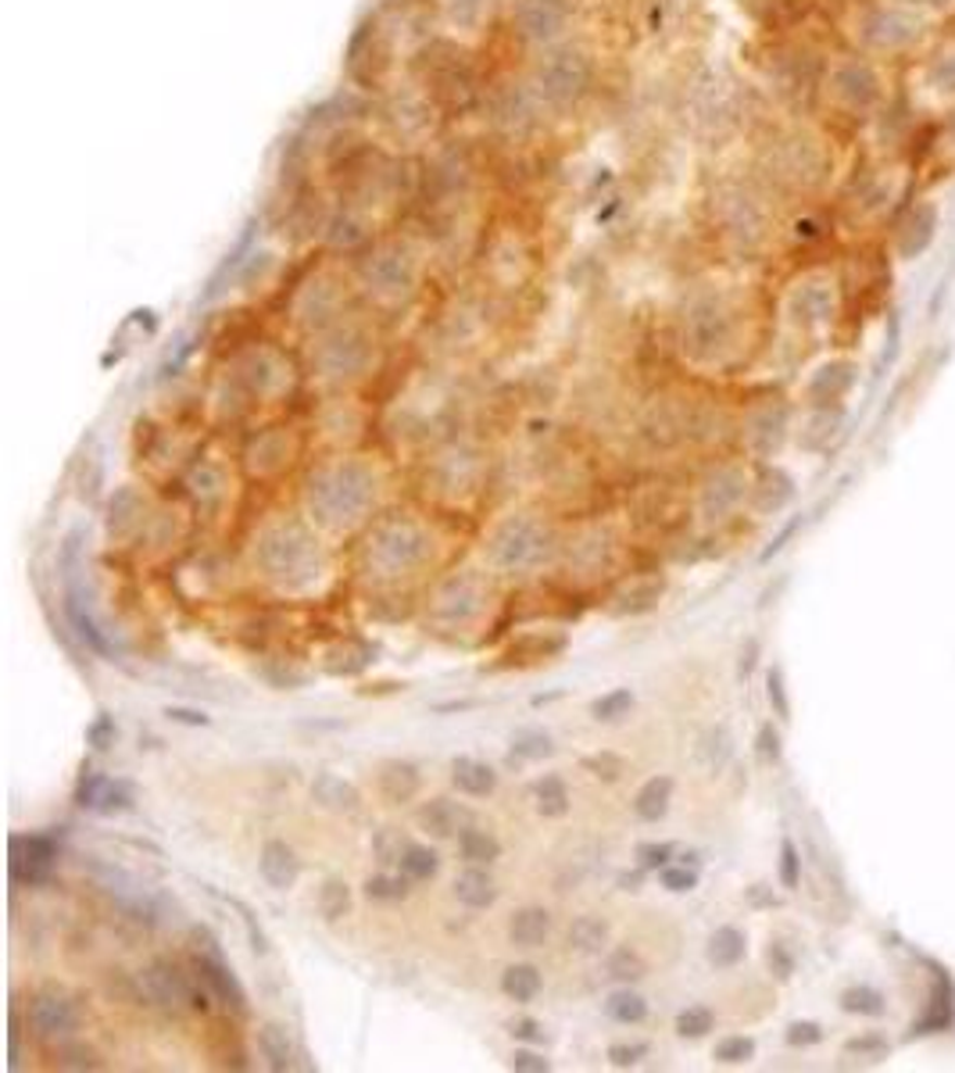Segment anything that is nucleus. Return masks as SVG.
I'll list each match as a JSON object with an SVG mask.
<instances>
[{
	"mask_svg": "<svg viewBox=\"0 0 955 1073\" xmlns=\"http://www.w3.org/2000/svg\"><path fill=\"white\" fill-rule=\"evenodd\" d=\"M405 848H409V841L401 834H394V831H384V834L376 837V856H379V862H384V866H398L401 852H405Z\"/></svg>",
	"mask_w": 955,
	"mask_h": 1073,
	"instance_id": "obj_50",
	"label": "nucleus"
},
{
	"mask_svg": "<svg viewBox=\"0 0 955 1073\" xmlns=\"http://www.w3.org/2000/svg\"><path fill=\"white\" fill-rule=\"evenodd\" d=\"M455 898L469 909H491L498 898V884L483 866H469L455 877Z\"/></svg>",
	"mask_w": 955,
	"mask_h": 1073,
	"instance_id": "obj_24",
	"label": "nucleus"
},
{
	"mask_svg": "<svg viewBox=\"0 0 955 1073\" xmlns=\"http://www.w3.org/2000/svg\"><path fill=\"white\" fill-rule=\"evenodd\" d=\"M658 884H663L666 891H673V895L694 891V884H698V870L688 866V862H683V866H673V862H669L666 870H658Z\"/></svg>",
	"mask_w": 955,
	"mask_h": 1073,
	"instance_id": "obj_42",
	"label": "nucleus"
},
{
	"mask_svg": "<svg viewBox=\"0 0 955 1073\" xmlns=\"http://www.w3.org/2000/svg\"><path fill=\"white\" fill-rule=\"evenodd\" d=\"M409 884L412 877H405V873H376V877L365 881V898H373V902H401V898H409Z\"/></svg>",
	"mask_w": 955,
	"mask_h": 1073,
	"instance_id": "obj_37",
	"label": "nucleus"
},
{
	"mask_svg": "<svg viewBox=\"0 0 955 1073\" xmlns=\"http://www.w3.org/2000/svg\"><path fill=\"white\" fill-rule=\"evenodd\" d=\"M508 1066L516 1070V1073H548L551 1070L548 1059L537 1056L533 1048H516V1052H512V1059H508Z\"/></svg>",
	"mask_w": 955,
	"mask_h": 1073,
	"instance_id": "obj_52",
	"label": "nucleus"
},
{
	"mask_svg": "<svg viewBox=\"0 0 955 1073\" xmlns=\"http://www.w3.org/2000/svg\"><path fill=\"white\" fill-rule=\"evenodd\" d=\"M744 952H749V937H744L738 927H719L713 937H708V963L719 970L738 966Z\"/></svg>",
	"mask_w": 955,
	"mask_h": 1073,
	"instance_id": "obj_30",
	"label": "nucleus"
},
{
	"mask_svg": "<svg viewBox=\"0 0 955 1073\" xmlns=\"http://www.w3.org/2000/svg\"><path fill=\"white\" fill-rule=\"evenodd\" d=\"M29 1023L40 1038H68L79 1031V1009L65 991L43 988L29 998Z\"/></svg>",
	"mask_w": 955,
	"mask_h": 1073,
	"instance_id": "obj_13",
	"label": "nucleus"
},
{
	"mask_svg": "<svg viewBox=\"0 0 955 1073\" xmlns=\"http://www.w3.org/2000/svg\"><path fill=\"white\" fill-rule=\"evenodd\" d=\"M533 90L541 97L544 111H569L580 104V97L591 90V58L580 47L555 43L544 47V54L533 65Z\"/></svg>",
	"mask_w": 955,
	"mask_h": 1073,
	"instance_id": "obj_4",
	"label": "nucleus"
},
{
	"mask_svg": "<svg viewBox=\"0 0 955 1073\" xmlns=\"http://www.w3.org/2000/svg\"><path fill=\"white\" fill-rule=\"evenodd\" d=\"M644 866H637V870H627V873H619L616 884L623 887V891H641V884H644Z\"/></svg>",
	"mask_w": 955,
	"mask_h": 1073,
	"instance_id": "obj_58",
	"label": "nucleus"
},
{
	"mask_svg": "<svg viewBox=\"0 0 955 1073\" xmlns=\"http://www.w3.org/2000/svg\"><path fill=\"white\" fill-rule=\"evenodd\" d=\"M433 554V537L415 520H387L365 540V562L379 579H401L419 573Z\"/></svg>",
	"mask_w": 955,
	"mask_h": 1073,
	"instance_id": "obj_3",
	"label": "nucleus"
},
{
	"mask_svg": "<svg viewBox=\"0 0 955 1073\" xmlns=\"http://www.w3.org/2000/svg\"><path fill=\"white\" fill-rule=\"evenodd\" d=\"M824 1038V1031H819V1023H791V1031H788V1041L791 1045H813Z\"/></svg>",
	"mask_w": 955,
	"mask_h": 1073,
	"instance_id": "obj_55",
	"label": "nucleus"
},
{
	"mask_svg": "<svg viewBox=\"0 0 955 1073\" xmlns=\"http://www.w3.org/2000/svg\"><path fill=\"white\" fill-rule=\"evenodd\" d=\"M533 806L544 820H558L569 812V787L558 773H544L541 781H533Z\"/></svg>",
	"mask_w": 955,
	"mask_h": 1073,
	"instance_id": "obj_26",
	"label": "nucleus"
},
{
	"mask_svg": "<svg viewBox=\"0 0 955 1073\" xmlns=\"http://www.w3.org/2000/svg\"><path fill=\"white\" fill-rule=\"evenodd\" d=\"M315 362L326 376H354L365 362H369V340H365L359 329L340 326L323 337Z\"/></svg>",
	"mask_w": 955,
	"mask_h": 1073,
	"instance_id": "obj_12",
	"label": "nucleus"
},
{
	"mask_svg": "<svg viewBox=\"0 0 955 1073\" xmlns=\"http://www.w3.org/2000/svg\"><path fill=\"white\" fill-rule=\"evenodd\" d=\"M451 781H455V787H458L462 795L487 798V795H494L498 773L487 766V762H480V759L462 756V759H455V766H451Z\"/></svg>",
	"mask_w": 955,
	"mask_h": 1073,
	"instance_id": "obj_23",
	"label": "nucleus"
},
{
	"mask_svg": "<svg viewBox=\"0 0 955 1073\" xmlns=\"http://www.w3.org/2000/svg\"><path fill=\"white\" fill-rule=\"evenodd\" d=\"M569 945L583 956H602L608 948V923L602 916H577L569 923Z\"/></svg>",
	"mask_w": 955,
	"mask_h": 1073,
	"instance_id": "obj_31",
	"label": "nucleus"
},
{
	"mask_svg": "<svg viewBox=\"0 0 955 1073\" xmlns=\"http://www.w3.org/2000/svg\"><path fill=\"white\" fill-rule=\"evenodd\" d=\"M508 937H512V945H519V948H541L551 937V912L541 906H526L519 912H512Z\"/></svg>",
	"mask_w": 955,
	"mask_h": 1073,
	"instance_id": "obj_22",
	"label": "nucleus"
},
{
	"mask_svg": "<svg viewBox=\"0 0 955 1073\" xmlns=\"http://www.w3.org/2000/svg\"><path fill=\"white\" fill-rule=\"evenodd\" d=\"M555 745H551V734L541 731V726H523V731L512 734V759H548Z\"/></svg>",
	"mask_w": 955,
	"mask_h": 1073,
	"instance_id": "obj_36",
	"label": "nucleus"
},
{
	"mask_svg": "<svg viewBox=\"0 0 955 1073\" xmlns=\"http://www.w3.org/2000/svg\"><path fill=\"white\" fill-rule=\"evenodd\" d=\"M254 562L279 590H309L326 573V551L301 520H273L254 540Z\"/></svg>",
	"mask_w": 955,
	"mask_h": 1073,
	"instance_id": "obj_1",
	"label": "nucleus"
},
{
	"mask_svg": "<svg viewBox=\"0 0 955 1073\" xmlns=\"http://www.w3.org/2000/svg\"><path fill=\"white\" fill-rule=\"evenodd\" d=\"M444 4H448V15L455 26H476V22L487 15L491 0H444Z\"/></svg>",
	"mask_w": 955,
	"mask_h": 1073,
	"instance_id": "obj_44",
	"label": "nucleus"
},
{
	"mask_svg": "<svg viewBox=\"0 0 955 1073\" xmlns=\"http://www.w3.org/2000/svg\"><path fill=\"white\" fill-rule=\"evenodd\" d=\"M362 276L376 298L401 301V298H409L415 287V258L409 248H401V244H379V248L365 258Z\"/></svg>",
	"mask_w": 955,
	"mask_h": 1073,
	"instance_id": "obj_8",
	"label": "nucleus"
},
{
	"mask_svg": "<svg viewBox=\"0 0 955 1073\" xmlns=\"http://www.w3.org/2000/svg\"><path fill=\"white\" fill-rule=\"evenodd\" d=\"M458 852L469 866H491V862L501 859V841L491 831H483V826L473 823L458 834Z\"/></svg>",
	"mask_w": 955,
	"mask_h": 1073,
	"instance_id": "obj_27",
	"label": "nucleus"
},
{
	"mask_svg": "<svg viewBox=\"0 0 955 1073\" xmlns=\"http://www.w3.org/2000/svg\"><path fill=\"white\" fill-rule=\"evenodd\" d=\"M841 1002H844V1009H849V1013H880V1009H884V1006H880V995L866 991V988L844 991Z\"/></svg>",
	"mask_w": 955,
	"mask_h": 1073,
	"instance_id": "obj_51",
	"label": "nucleus"
},
{
	"mask_svg": "<svg viewBox=\"0 0 955 1073\" xmlns=\"http://www.w3.org/2000/svg\"><path fill=\"white\" fill-rule=\"evenodd\" d=\"M65 612H68V623H72V631H76V637L87 645L93 656H104V659H112L115 656V648H112V640L104 637L101 626L93 623V615L83 609V598H79V587L72 584L68 587V598H65Z\"/></svg>",
	"mask_w": 955,
	"mask_h": 1073,
	"instance_id": "obj_20",
	"label": "nucleus"
},
{
	"mask_svg": "<svg viewBox=\"0 0 955 1073\" xmlns=\"http://www.w3.org/2000/svg\"><path fill=\"white\" fill-rule=\"evenodd\" d=\"M758 745H763V756H777V734L769 731V726L758 734Z\"/></svg>",
	"mask_w": 955,
	"mask_h": 1073,
	"instance_id": "obj_60",
	"label": "nucleus"
},
{
	"mask_svg": "<svg viewBox=\"0 0 955 1073\" xmlns=\"http://www.w3.org/2000/svg\"><path fill=\"white\" fill-rule=\"evenodd\" d=\"M376 473L373 465L359 459H340L334 465H323L309 479V512L318 526L326 529H351L362 523L376 504Z\"/></svg>",
	"mask_w": 955,
	"mask_h": 1073,
	"instance_id": "obj_2",
	"label": "nucleus"
},
{
	"mask_svg": "<svg viewBox=\"0 0 955 1073\" xmlns=\"http://www.w3.org/2000/svg\"><path fill=\"white\" fill-rule=\"evenodd\" d=\"M312 798H315V806L318 809H329V812H354L359 809V787L348 784L344 776H337V773H315V781H312Z\"/></svg>",
	"mask_w": 955,
	"mask_h": 1073,
	"instance_id": "obj_21",
	"label": "nucleus"
},
{
	"mask_svg": "<svg viewBox=\"0 0 955 1073\" xmlns=\"http://www.w3.org/2000/svg\"><path fill=\"white\" fill-rule=\"evenodd\" d=\"M487 601H491L487 579L473 570H462V573H451L448 579H440V587L433 590V601H430V615L440 626H469L483 615Z\"/></svg>",
	"mask_w": 955,
	"mask_h": 1073,
	"instance_id": "obj_6",
	"label": "nucleus"
},
{
	"mask_svg": "<svg viewBox=\"0 0 955 1073\" xmlns=\"http://www.w3.org/2000/svg\"><path fill=\"white\" fill-rule=\"evenodd\" d=\"M426 72H430V90L437 101L458 104L465 93H473V68L451 47H444L440 54L433 51L430 61H426Z\"/></svg>",
	"mask_w": 955,
	"mask_h": 1073,
	"instance_id": "obj_14",
	"label": "nucleus"
},
{
	"mask_svg": "<svg viewBox=\"0 0 955 1073\" xmlns=\"http://www.w3.org/2000/svg\"><path fill=\"white\" fill-rule=\"evenodd\" d=\"M226 902H229L233 909L240 912V920H243V931H248V941H251V948H254V952H259V956H265V952H268V937H265V931L259 927V920H254V912H251L248 906H243V902H237V898H226Z\"/></svg>",
	"mask_w": 955,
	"mask_h": 1073,
	"instance_id": "obj_47",
	"label": "nucleus"
},
{
	"mask_svg": "<svg viewBox=\"0 0 955 1073\" xmlns=\"http://www.w3.org/2000/svg\"><path fill=\"white\" fill-rule=\"evenodd\" d=\"M583 770L587 773H594L598 781H619L623 770H627V762H623V756H616V751H598V756H583Z\"/></svg>",
	"mask_w": 955,
	"mask_h": 1073,
	"instance_id": "obj_41",
	"label": "nucleus"
},
{
	"mask_svg": "<svg viewBox=\"0 0 955 1073\" xmlns=\"http://www.w3.org/2000/svg\"><path fill=\"white\" fill-rule=\"evenodd\" d=\"M143 998L158 1009L179 1013V1009H208V995L193 988V981L168 959H154L137 973Z\"/></svg>",
	"mask_w": 955,
	"mask_h": 1073,
	"instance_id": "obj_7",
	"label": "nucleus"
},
{
	"mask_svg": "<svg viewBox=\"0 0 955 1073\" xmlns=\"http://www.w3.org/2000/svg\"><path fill=\"white\" fill-rule=\"evenodd\" d=\"M415 820H419V826L426 834H433V837H458L465 826H473L476 816H473V809H465L462 801L455 798H433V801H426V806L415 812Z\"/></svg>",
	"mask_w": 955,
	"mask_h": 1073,
	"instance_id": "obj_17",
	"label": "nucleus"
},
{
	"mask_svg": "<svg viewBox=\"0 0 955 1073\" xmlns=\"http://www.w3.org/2000/svg\"><path fill=\"white\" fill-rule=\"evenodd\" d=\"M165 715H168V720H173V723H187V726H208V723H212V720H208V715H204V712H193V709H179V706H173V709H165Z\"/></svg>",
	"mask_w": 955,
	"mask_h": 1073,
	"instance_id": "obj_56",
	"label": "nucleus"
},
{
	"mask_svg": "<svg viewBox=\"0 0 955 1073\" xmlns=\"http://www.w3.org/2000/svg\"><path fill=\"white\" fill-rule=\"evenodd\" d=\"M633 709V690L630 687H616V690H608V695H602L591 706V715L598 723H616L623 720Z\"/></svg>",
	"mask_w": 955,
	"mask_h": 1073,
	"instance_id": "obj_38",
	"label": "nucleus"
},
{
	"mask_svg": "<svg viewBox=\"0 0 955 1073\" xmlns=\"http://www.w3.org/2000/svg\"><path fill=\"white\" fill-rule=\"evenodd\" d=\"M769 963H777V970H780V977H788V973H791V959H788V956H783V952H780V948H769Z\"/></svg>",
	"mask_w": 955,
	"mask_h": 1073,
	"instance_id": "obj_59",
	"label": "nucleus"
},
{
	"mask_svg": "<svg viewBox=\"0 0 955 1073\" xmlns=\"http://www.w3.org/2000/svg\"><path fill=\"white\" fill-rule=\"evenodd\" d=\"M673 848L669 841H644V845H637V866H644V870H666L669 866V859H673Z\"/></svg>",
	"mask_w": 955,
	"mask_h": 1073,
	"instance_id": "obj_43",
	"label": "nucleus"
},
{
	"mask_svg": "<svg viewBox=\"0 0 955 1073\" xmlns=\"http://www.w3.org/2000/svg\"><path fill=\"white\" fill-rule=\"evenodd\" d=\"M573 0H519L516 4V29L526 43L555 47L569 29Z\"/></svg>",
	"mask_w": 955,
	"mask_h": 1073,
	"instance_id": "obj_10",
	"label": "nucleus"
},
{
	"mask_svg": "<svg viewBox=\"0 0 955 1073\" xmlns=\"http://www.w3.org/2000/svg\"><path fill=\"white\" fill-rule=\"evenodd\" d=\"M541 111H544V104L530 79L498 83V90L491 93V122L498 133H505V137H523V133H530L537 126V118H541Z\"/></svg>",
	"mask_w": 955,
	"mask_h": 1073,
	"instance_id": "obj_9",
	"label": "nucleus"
},
{
	"mask_svg": "<svg viewBox=\"0 0 955 1073\" xmlns=\"http://www.w3.org/2000/svg\"><path fill=\"white\" fill-rule=\"evenodd\" d=\"M605 1016L608 1020H616V1023H641L648 1016V1002H644V995H637L630 984H623L619 991H612L605 998Z\"/></svg>",
	"mask_w": 955,
	"mask_h": 1073,
	"instance_id": "obj_33",
	"label": "nucleus"
},
{
	"mask_svg": "<svg viewBox=\"0 0 955 1073\" xmlns=\"http://www.w3.org/2000/svg\"><path fill=\"white\" fill-rule=\"evenodd\" d=\"M566 648V637H523L519 645H512L508 659H551Z\"/></svg>",
	"mask_w": 955,
	"mask_h": 1073,
	"instance_id": "obj_40",
	"label": "nucleus"
},
{
	"mask_svg": "<svg viewBox=\"0 0 955 1073\" xmlns=\"http://www.w3.org/2000/svg\"><path fill=\"white\" fill-rule=\"evenodd\" d=\"M551 551H555V537L533 515H508L487 540V562L498 573H533L551 559Z\"/></svg>",
	"mask_w": 955,
	"mask_h": 1073,
	"instance_id": "obj_5",
	"label": "nucleus"
},
{
	"mask_svg": "<svg viewBox=\"0 0 955 1073\" xmlns=\"http://www.w3.org/2000/svg\"><path fill=\"white\" fill-rule=\"evenodd\" d=\"M76 801L83 809H93V812H122L133 806V787L126 781H112V776H101V773H83V781L76 787Z\"/></svg>",
	"mask_w": 955,
	"mask_h": 1073,
	"instance_id": "obj_16",
	"label": "nucleus"
},
{
	"mask_svg": "<svg viewBox=\"0 0 955 1073\" xmlns=\"http://www.w3.org/2000/svg\"><path fill=\"white\" fill-rule=\"evenodd\" d=\"M58 859V841L51 834H22L11 837V877L15 884H47Z\"/></svg>",
	"mask_w": 955,
	"mask_h": 1073,
	"instance_id": "obj_11",
	"label": "nucleus"
},
{
	"mask_svg": "<svg viewBox=\"0 0 955 1073\" xmlns=\"http://www.w3.org/2000/svg\"><path fill=\"white\" fill-rule=\"evenodd\" d=\"M769 701H774L780 715H788V698H783V681H780L777 670L769 673Z\"/></svg>",
	"mask_w": 955,
	"mask_h": 1073,
	"instance_id": "obj_57",
	"label": "nucleus"
},
{
	"mask_svg": "<svg viewBox=\"0 0 955 1073\" xmlns=\"http://www.w3.org/2000/svg\"><path fill=\"white\" fill-rule=\"evenodd\" d=\"M713 1027H716L713 1009H705V1006L680 1009V1016H677V1034H680V1038H705V1034L713 1031Z\"/></svg>",
	"mask_w": 955,
	"mask_h": 1073,
	"instance_id": "obj_39",
	"label": "nucleus"
},
{
	"mask_svg": "<svg viewBox=\"0 0 955 1073\" xmlns=\"http://www.w3.org/2000/svg\"><path fill=\"white\" fill-rule=\"evenodd\" d=\"M259 873H262V881L268 887H276V891H287V887H293V884H298V877H301V859H298V852H293L287 841L273 837V841H265L262 852H259Z\"/></svg>",
	"mask_w": 955,
	"mask_h": 1073,
	"instance_id": "obj_18",
	"label": "nucleus"
},
{
	"mask_svg": "<svg viewBox=\"0 0 955 1073\" xmlns=\"http://www.w3.org/2000/svg\"><path fill=\"white\" fill-rule=\"evenodd\" d=\"M315 906H318V916H323L326 923H340L351 912V887L340 881V877L323 881Z\"/></svg>",
	"mask_w": 955,
	"mask_h": 1073,
	"instance_id": "obj_32",
	"label": "nucleus"
},
{
	"mask_svg": "<svg viewBox=\"0 0 955 1073\" xmlns=\"http://www.w3.org/2000/svg\"><path fill=\"white\" fill-rule=\"evenodd\" d=\"M398 870L412 881H430V877H437V870H440V856L433 852V848L409 841V848L401 852Z\"/></svg>",
	"mask_w": 955,
	"mask_h": 1073,
	"instance_id": "obj_35",
	"label": "nucleus"
},
{
	"mask_svg": "<svg viewBox=\"0 0 955 1073\" xmlns=\"http://www.w3.org/2000/svg\"><path fill=\"white\" fill-rule=\"evenodd\" d=\"M544 988V981H541V970L530 966V963H516V966H508L505 973H501V991H505V998H512V1002H533L537 995H541Z\"/></svg>",
	"mask_w": 955,
	"mask_h": 1073,
	"instance_id": "obj_28",
	"label": "nucleus"
},
{
	"mask_svg": "<svg viewBox=\"0 0 955 1073\" xmlns=\"http://www.w3.org/2000/svg\"><path fill=\"white\" fill-rule=\"evenodd\" d=\"M193 977H198L208 991H212L226 1009H233L237 1016L248 1013V995H243L237 973L226 966L223 956H208V952H193Z\"/></svg>",
	"mask_w": 955,
	"mask_h": 1073,
	"instance_id": "obj_15",
	"label": "nucleus"
},
{
	"mask_svg": "<svg viewBox=\"0 0 955 1073\" xmlns=\"http://www.w3.org/2000/svg\"><path fill=\"white\" fill-rule=\"evenodd\" d=\"M376 784H379V795H384L390 806H401V801H412L415 795H419L423 776H419V766H415V762L387 759V762H379Z\"/></svg>",
	"mask_w": 955,
	"mask_h": 1073,
	"instance_id": "obj_19",
	"label": "nucleus"
},
{
	"mask_svg": "<svg viewBox=\"0 0 955 1073\" xmlns=\"http://www.w3.org/2000/svg\"><path fill=\"white\" fill-rule=\"evenodd\" d=\"M755 1056V1041L752 1038H724L716 1045V1059L727 1066H738V1063H749Z\"/></svg>",
	"mask_w": 955,
	"mask_h": 1073,
	"instance_id": "obj_45",
	"label": "nucleus"
},
{
	"mask_svg": "<svg viewBox=\"0 0 955 1073\" xmlns=\"http://www.w3.org/2000/svg\"><path fill=\"white\" fill-rule=\"evenodd\" d=\"M259 1052H262L268 1070H276V1073L290 1070L293 1066V1045L287 1038V1027H279V1023H262V1031H259Z\"/></svg>",
	"mask_w": 955,
	"mask_h": 1073,
	"instance_id": "obj_29",
	"label": "nucleus"
},
{
	"mask_svg": "<svg viewBox=\"0 0 955 1073\" xmlns=\"http://www.w3.org/2000/svg\"><path fill=\"white\" fill-rule=\"evenodd\" d=\"M669 801H673V781L669 776H652V781H644L641 791H637L633 812L644 823H658L669 812Z\"/></svg>",
	"mask_w": 955,
	"mask_h": 1073,
	"instance_id": "obj_25",
	"label": "nucleus"
},
{
	"mask_svg": "<svg viewBox=\"0 0 955 1073\" xmlns=\"http://www.w3.org/2000/svg\"><path fill=\"white\" fill-rule=\"evenodd\" d=\"M605 970H608V977L619 981V984H637L648 973L644 959L637 956V948H630V945L612 948L608 959H605Z\"/></svg>",
	"mask_w": 955,
	"mask_h": 1073,
	"instance_id": "obj_34",
	"label": "nucleus"
},
{
	"mask_svg": "<svg viewBox=\"0 0 955 1073\" xmlns=\"http://www.w3.org/2000/svg\"><path fill=\"white\" fill-rule=\"evenodd\" d=\"M58 1066H72V1070H97L101 1063H97V1056L90 1052V1048H65L58 1059Z\"/></svg>",
	"mask_w": 955,
	"mask_h": 1073,
	"instance_id": "obj_54",
	"label": "nucleus"
},
{
	"mask_svg": "<svg viewBox=\"0 0 955 1073\" xmlns=\"http://www.w3.org/2000/svg\"><path fill=\"white\" fill-rule=\"evenodd\" d=\"M799 870H802L799 852H794L791 841H783V848H780V881H783V887L799 884Z\"/></svg>",
	"mask_w": 955,
	"mask_h": 1073,
	"instance_id": "obj_53",
	"label": "nucleus"
},
{
	"mask_svg": "<svg viewBox=\"0 0 955 1073\" xmlns=\"http://www.w3.org/2000/svg\"><path fill=\"white\" fill-rule=\"evenodd\" d=\"M644 1056H648V1045L644 1041H619V1045L608 1048V1063L616 1066V1070H630V1066L641 1063Z\"/></svg>",
	"mask_w": 955,
	"mask_h": 1073,
	"instance_id": "obj_46",
	"label": "nucleus"
},
{
	"mask_svg": "<svg viewBox=\"0 0 955 1073\" xmlns=\"http://www.w3.org/2000/svg\"><path fill=\"white\" fill-rule=\"evenodd\" d=\"M508 1034L516 1041H526V1045H544L548 1041V1031H544V1023L541 1020H533V1016H519V1020H512L508 1023Z\"/></svg>",
	"mask_w": 955,
	"mask_h": 1073,
	"instance_id": "obj_49",
	"label": "nucleus"
},
{
	"mask_svg": "<svg viewBox=\"0 0 955 1073\" xmlns=\"http://www.w3.org/2000/svg\"><path fill=\"white\" fill-rule=\"evenodd\" d=\"M115 737H118L115 720H112V715H108V712H101V715H97V720L87 726V741H90L97 751H108V748H112V745H115Z\"/></svg>",
	"mask_w": 955,
	"mask_h": 1073,
	"instance_id": "obj_48",
	"label": "nucleus"
}]
</instances>
